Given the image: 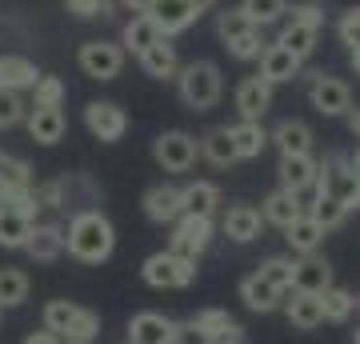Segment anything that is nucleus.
I'll return each mask as SVG.
<instances>
[{"label":"nucleus","mask_w":360,"mask_h":344,"mask_svg":"<svg viewBox=\"0 0 360 344\" xmlns=\"http://www.w3.org/2000/svg\"><path fill=\"white\" fill-rule=\"evenodd\" d=\"M348 160H352V172H356V177H360V148H356V153H352V156H348Z\"/></svg>","instance_id":"nucleus-56"},{"label":"nucleus","mask_w":360,"mask_h":344,"mask_svg":"<svg viewBox=\"0 0 360 344\" xmlns=\"http://www.w3.org/2000/svg\"><path fill=\"white\" fill-rule=\"evenodd\" d=\"M224 49H229L232 56H236V60H260L269 44L260 40V28H252V32H245L240 40H232V44H224Z\"/></svg>","instance_id":"nucleus-44"},{"label":"nucleus","mask_w":360,"mask_h":344,"mask_svg":"<svg viewBox=\"0 0 360 344\" xmlns=\"http://www.w3.org/2000/svg\"><path fill=\"white\" fill-rule=\"evenodd\" d=\"M120 4H124V8H132V13H148L156 0H120Z\"/></svg>","instance_id":"nucleus-53"},{"label":"nucleus","mask_w":360,"mask_h":344,"mask_svg":"<svg viewBox=\"0 0 360 344\" xmlns=\"http://www.w3.org/2000/svg\"><path fill=\"white\" fill-rule=\"evenodd\" d=\"M316 37H321V28H309V25H292V20H288V25L281 28V44L284 49H292L296 56H300V60H304V56H309L312 49H316Z\"/></svg>","instance_id":"nucleus-36"},{"label":"nucleus","mask_w":360,"mask_h":344,"mask_svg":"<svg viewBox=\"0 0 360 344\" xmlns=\"http://www.w3.org/2000/svg\"><path fill=\"white\" fill-rule=\"evenodd\" d=\"M321 180H324V192H328V196L345 200L348 208H360V177L352 172V160H345V156L328 160Z\"/></svg>","instance_id":"nucleus-11"},{"label":"nucleus","mask_w":360,"mask_h":344,"mask_svg":"<svg viewBox=\"0 0 360 344\" xmlns=\"http://www.w3.org/2000/svg\"><path fill=\"white\" fill-rule=\"evenodd\" d=\"M176 344H208V336L196 329L193 320H184V324H176Z\"/></svg>","instance_id":"nucleus-50"},{"label":"nucleus","mask_w":360,"mask_h":344,"mask_svg":"<svg viewBox=\"0 0 360 344\" xmlns=\"http://www.w3.org/2000/svg\"><path fill=\"white\" fill-rule=\"evenodd\" d=\"M232 141H236L240 160H257L272 136L264 132V125H260V120H236V125H232Z\"/></svg>","instance_id":"nucleus-30"},{"label":"nucleus","mask_w":360,"mask_h":344,"mask_svg":"<svg viewBox=\"0 0 360 344\" xmlns=\"http://www.w3.org/2000/svg\"><path fill=\"white\" fill-rule=\"evenodd\" d=\"M220 229H224V236L236 244H252L260 236V229H264V212L260 208H252V204H232L229 212H224V220H220Z\"/></svg>","instance_id":"nucleus-14"},{"label":"nucleus","mask_w":360,"mask_h":344,"mask_svg":"<svg viewBox=\"0 0 360 344\" xmlns=\"http://www.w3.org/2000/svg\"><path fill=\"white\" fill-rule=\"evenodd\" d=\"M144 217L153 220V224H176L184 217V189L176 184H153V189L144 192Z\"/></svg>","instance_id":"nucleus-10"},{"label":"nucleus","mask_w":360,"mask_h":344,"mask_svg":"<svg viewBox=\"0 0 360 344\" xmlns=\"http://www.w3.org/2000/svg\"><path fill=\"white\" fill-rule=\"evenodd\" d=\"M68 248V229H60V224H32V241H28L25 253L32 256V260H56V256Z\"/></svg>","instance_id":"nucleus-24"},{"label":"nucleus","mask_w":360,"mask_h":344,"mask_svg":"<svg viewBox=\"0 0 360 344\" xmlns=\"http://www.w3.org/2000/svg\"><path fill=\"white\" fill-rule=\"evenodd\" d=\"M25 344H65V336H56L52 329H40V332H28Z\"/></svg>","instance_id":"nucleus-52"},{"label":"nucleus","mask_w":360,"mask_h":344,"mask_svg":"<svg viewBox=\"0 0 360 344\" xmlns=\"http://www.w3.org/2000/svg\"><path fill=\"white\" fill-rule=\"evenodd\" d=\"M0 204L13 208V212H25L28 220H37V212L44 208L32 184H0Z\"/></svg>","instance_id":"nucleus-32"},{"label":"nucleus","mask_w":360,"mask_h":344,"mask_svg":"<svg viewBox=\"0 0 360 344\" xmlns=\"http://www.w3.org/2000/svg\"><path fill=\"white\" fill-rule=\"evenodd\" d=\"M193 8H196V16H200V13H208V8H217V0H193Z\"/></svg>","instance_id":"nucleus-55"},{"label":"nucleus","mask_w":360,"mask_h":344,"mask_svg":"<svg viewBox=\"0 0 360 344\" xmlns=\"http://www.w3.org/2000/svg\"><path fill=\"white\" fill-rule=\"evenodd\" d=\"M40 317H44V329H52L65 340H96V332H101V317L72 300H49Z\"/></svg>","instance_id":"nucleus-3"},{"label":"nucleus","mask_w":360,"mask_h":344,"mask_svg":"<svg viewBox=\"0 0 360 344\" xmlns=\"http://www.w3.org/2000/svg\"><path fill=\"white\" fill-rule=\"evenodd\" d=\"M288 20H292V25H309V28H324V8L316 4V0L292 4V8H288Z\"/></svg>","instance_id":"nucleus-46"},{"label":"nucleus","mask_w":360,"mask_h":344,"mask_svg":"<svg viewBox=\"0 0 360 344\" xmlns=\"http://www.w3.org/2000/svg\"><path fill=\"white\" fill-rule=\"evenodd\" d=\"M37 196H40V204L44 208H65V180H52V184H40L37 189Z\"/></svg>","instance_id":"nucleus-48"},{"label":"nucleus","mask_w":360,"mask_h":344,"mask_svg":"<svg viewBox=\"0 0 360 344\" xmlns=\"http://www.w3.org/2000/svg\"><path fill=\"white\" fill-rule=\"evenodd\" d=\"M356 344H360V332H356Z\"/></svg>","instance_id":"nucleus-61"},{"label":"nucleus","mask_w":360,"mask_h":344,"mask_svg":"<svg viewBox=\"0 0 360 344\" xmlns=\"http://www.w3.org/2000/svg\"><path fill=\"white\" fill-rule=\"evenodd\" d=\"M309 101L321 116H348L352 113V89H348L340 77H328V72H316V77H312Z\"/></svg>","instance_id":"nucleus-8"},{"label":"nucleus","mask_w":360,"mask_h":344,"mask_svg":"<svg viewBox=\"0 0 360 344\" xmlns=\"http://www.w3.org/2000/svg\"><path fill=\"white\" fill-rule=\"evenodd\" d=\"M208 241H212V217H193V212H184V217L172 224L168 253L188 256V260H200V253L208 248Z\"/></svg>","instance_id":"nucleus-7"},{"label":"nucleus","mask_w":360,"mask_h":344,"mask_svg":"<svg viewBox=\"0 0 360 344\" xmlns=\"http://www.w3.org/2000/svg\"><path fill=\"white\" fill-rule=\"evenodd\" d=\"M252 20H248L245 8H229V13H220L217 16V37L224 40V44H232V40H240L245 32H252Z\"/></svg>","instance_id":"nucleus-38"},{"label":"nucleus","mask_w":360,"mask_h":344,"mask_svg":"<svg viewBox=\"0 0 360 344\" xmlns=\"http://www.w3.org/2000/svg\"><path fill=\"white\" fill-rule=\"evenodd\" d=\"M28 300L25 268H0V308H20Z\"/></svg>","instance_id":"nucleus-33"},{"label":"nucleus","mask_w":360,"mask_h":344,"mask_svg":"<svg viewBox=\"0 0 360 344\" xmlns=\"http://www.w3.org/2000/svg\"><path fill=\"white\" fill-rule=\"evenodd\" d=\"M196 156H200V141L180 132V128H168V132H160L153 141V160L165 172H188L196 165Z\"/></svg>","instance_id":"nucleus-5"},{"label":"nucleus","mask_w":360,"mask_h":344,"mask_svg":"<svg viewBox=\"0 0 360 344\" xmlns=\"http://www.w3.org/2000/svg\"><path fill=\"white\" fill-rule=\"evenodd\" d=\"M352 68H356V72H360V49L352 52Z\"/></svg>","instance_id":"nucleus-57"},{"label":"nucleus","mask_w":360,"mask_h":344,"mask_svg":"<svg viewBox=\"0 0 360 344\" xmlns=\"http://www.w3.org/2000/svg\"><path fill=\"white\" fill-rule=\"evenodd\" d=\"M284 288H276L272 281H264L260 272H252V276H245L240 281V300H245L252 312H276V308L284 305Z\"/></svg>","instance_id":"nucleus-20"},{"label":"nucleus","mask_w":360,"mask_h":344,"mask_svg":"<svg viewBox=\"0 0 360 344\" xmlns=\"http://www.w3.org/2000/svg\"><path fill=\"white\" fill-rule=\"evenodd\" d=\"M193 324L200 332H205L208 340H212V336H217V332H224V329H232V324H236V320L229 317V312H224V308H200V312H196L193 317Z\"/></svg>","instance_id":"nucleus-43"},{"label":"nucleus","mask_w":360,"mask_h":344,"mask_svg":"<svg viewBox=\"0 0 360 344\" xmlns=\"http://www.w3.org/2000/svg\"><path fill=\"white\" fill-rule=\"evenodd\" d=\"M300 56H296L292 49H284L281 40L276 44H269L264 49V56H260V77L269 80V84H288V80L300 77Z\"/></svg>","instance_id":"nucleus-16"},{"label":"nucleus","mask_w":360,"mask_h":344,"mask_svg":"<svg viewBox=\"0 0 360 344\" xmlns=\"http://www.w3.org/2000/svg\"><path fill=\"white\" fill-rule=\"evenodd\" d=\"M65 108H32L28 113V136L37 144H56L65 136Z\"/></svg>","instance_id":"nucleus-27"},{"label":"nucleus","mask_w":360,"mask_h":344,"mask_svg":"<svg viewBox=\"0 0 360 344\" xmlns=\"http://www.w3.org/2000/svg\"><path fill=\"white\" fill-rule=\"evenodd\" d=\"M348 128H352V136L360 141V108H352V113H348Z\"/></svg>","instance_id":"nucleus-54"},{"label":"nucleus","mask_w":360,"mask_h":344,"mask_svg":"<svg viewBox=\"0 0 360 344\" xmlns=\"http://www.w3.org/2000/svg\"><path fill=\"white\" fill-rule=\"evenodd\" d=\"M32 113L25 101H20V92H0V128H13L20 125L25 116Z\"/></svg>","instance_id":"nucleus-45"},{"label":"nucleus","mask_w":360,"mask_h":344,"mask_svg":"<svg viewBox=\"0 0 360 344\" xmlns=\"http://www.w3.org/2000/svg\"><path fill=\"white\" fill-rule=\"evenodd\" d=\"M0 184H32L28 160H20L13 153H0Z\"/></svg>","instance_id":"nucleus-42"},{"label":"nucleus","mask_w":360,"mask_h":344,"mask_svg":"<svg viewBox=\"0 0 360 344\" xmlns=\"http://www.w3.org/2000/svg\"><path fill=\"white\" fill-rule=\"evenodd\" d=\"M356 312H360V296H356Z\"/></svg>","instance_id":"nucleus-60"},{"label":"nucleus","mask_w":360,"mask_h":344,"mask_svg":"<svg viewBox=\"0 0 360 344\" xmlns=\"http://www.w3.org/2000/svg\"><path fill=\"white\" fill-rule=\"evenodd\" d=\"M272 144L281 148V156H304L312 153V128L304 120H281L272 128Z\"/></svg>","instance_id":"nucleus-26"},{"label":"nucleus","mask_w":360,"mask_h":344,"mask_svg":"<svg viewBox=\"0 0 360 344\" xmlns=\"http://www.w3.org/2000/svg\"><path fill=\"white\" fill-rule=\"evenodd\" d=\"M284 241H288V248H292L296 256H312L324 241V224L312 217V212H304L300 220H292V224L284 229Z\"/></svg>","instance_id":"nucleus-25"},{"label":"nucleus","mask_w":360,"mask_h":344,"mask_svg":"<svg viewBox=\"0 0 360 344\" xmlns=\"http://www.w3.org/2000/svg\"><path fill=\"white\" fill-rule=\"evenodd\" d=\"M240 8L248 13V20L257 28H269L288 16V0H240Z\"/></svg>","instance_id":"nucleus-35"},{"label":"nucleus","mask_w":360,"mask_h":344,"mask_svg":"<svg viewBox=\"0 0 360 344\" xmlns=\"http://www.w3.org/2000/svg\"><path fill=\"white\" fill-rule=\"evenodd\" d=\"M4 212H8V208H4V204H0V220H4Z\"/></svg>","instance_id":"nucleus-59"},{"label":"nucleus","mask_w":360,"mask_h":344,"mask_svg":"<svg viewBox=\"0 0 360 344\" xmlns=\"http://www.w3.org/2000/svg\"><path fill=\"white\" fill-rule=\"evenodd\" d=\"M65 104V80L60 77H40L32 89V108H60Z\"/></svg>","instance_id":"nucleus-41"},{"label":"nucleus","mask_w":360,"mask_h":344,"mask_svg":"<svg viewBox=\"0 0 360 344\" xmlns=\"http://www.w3.org/2000/svg\"><path fill=\"white\" fill-rule=\"evenodd\" d=\"M272 89L276 84H269L260 72L240 80L236 84V113H240V120H264V113L272 108Z\"/></svg>","instance_id":"nucleus-13"},{"label":"nucleus","mask_w":360,"mask_h":344,"mask_svg":"<svg viewBox=\"0 0 360 344\" xmlns=\"http://www.w3.org/2000/svg\"><path fill=\"white\" fill-rule=\"evenodd\" d=\"M217 208H220V189L212 180L184 184V212H193V217H217Z\"/></svg>","instance_id":"nucleus-31"},{"label":"nucleus","mask_w":360,"mask_h":344,"mask_svg":"<svg viewBox=\"0 0 360 344\" xmlns=\"http://www.w3.org/2000/svg\"><path fill=\"white\" fill-rule=\"evenodd\" d=\"M321 160L312 153H304V156H281V165H276V172H281V189H288V192H304V189H312L316 180H321Z\"/></svg>","instance_id":"nucleus-15"},{"label":"nucleus","mask_w":360,"mask_h":344,"mask_svg":"<svg viewBox=\"0 0 360 344\" xmlns=\"http://www.w3.org/2000/svg\"><path fill=\"white\" fill-rule=\"evenodd\" d=\"M208 344H245V329L240 324H232V329H224V332H217Z\"/></svg>","instance_id":"nucleus-51"},{"label":"nucleus","mask_w":360,"mask_h":344,"mask_svg":"<svg viewBox=\"0 0 360 344\" xmlns=\"http://www.w3.org/2000/svg\"><path fill=\"white\" fill-rule=\"evenodd\" d=\"M336 32H340V40H345L348 49L356 52V49H360V8H348V13L340 16Z\"/></svg>","instance_id":"nucleus-47"},{"label":"nucleus","mask_w":360,"mask_h":344,"mask_svg":"<svg viewBox=\"0 0 360 344\" xmlns=\"http://www.w3.org/2000/svg\"><path fill=\"white\" fill-rule=\"evenodd\" d=\"M116 248V232L112 220L96 212V208H84L68 220V256H77L80 265H104Z\"/></svg>","instance_id":"nucleus-1"},{"label":"nucleus","mask_w":360,"mask_h":344,"mask_svg":"<svg viewBox=\"0 0 360 344\" xmlns=\"http://www.w3.org/2000/svg\"><path fill=\"white\" fill-rule=\"evenodd\" d=\"M176 89H180V101L188 104L193 113H205V108H212V104L220 101L224 77H220V68L212 60H193V64L180 68Z\"/></svg>","instance_id":"nucleus-2"},{"label":"nucleus","mask_w":360,"mask_h":344,"mask_svg":"<svg viewBox=\"0 0 360 344\" xmlns=\"http://www.w3.org/2000/svg\"><path fill=\"white\" fill-rule=\"evenodd\" d=\"M148 13H153V20L160 25V32H165V37H176V32H184V28L196 20L193 0H156Z\"/></svg>","instance_id":"nucleus-23"},{"label":"nucleus","mask_w":360,"mask_h":344,"mask_svg":"<svg viewBox=\"0 0 360 344\" xmlns=\"http://www.w3.org/2000/svg\"><path fill=\"white\" fill-rule=\"evenodd\" d=\"M37 84H40V72L28 56H16V52L0 56V92H25V89H37Z\"/></svg>","instance_id":"nucleus-18"},{"label":"nucleus","mask_w":360,"mask_h":344,"mask_svg":"<svg viewBox=\"0 0 360 344\" xmlns=\"http://www.w3.org/2000/svg\"><path fill=\"white\" fill-rule=\"evenodd\" d=\"M129 344H176V320L165 312H136L129 320Z\"/></svg>","instance_id":"nucleus-12"},{"label":"nucleus","mask_w":360,"mask_h":344,"mask_svg":"<svg viewBox=\"0 0 360 344\" xmlns=\"http://www.w3.org/2000/svg\"><path fill=\"white\" fill-rule=\"evenodd\" d=\"M333 288V268H328V260L324 256H300L296 260V276H292V293H316L324 296Z\"/></svg>","instance_id":"nucleus-17"},{"label":"nucleus","mask_w":360,"mask_h":344,"mask_svg":"<svg viewBox=\"0 0 360 344\" xmlns=\"http://www.w3.org/2000/svg\"><path fill=\"white\" fill-rule=\"evenodd\" d=\"M80 72L92 80H116L120 68H124V44H112V40H84L77 52Z\"/></svg>","instance_id":"nucleus-6"},{"label":"nucleus","mask_w":360,"mask_h":344,"mask_svg":"<svg viewBox=\"0 0 360 344\" xmlns=\"http://www.w3.org/2000/svg\"><path fill=\"white\" fill-rule=\"evenodd\" d=\"M141 68L148 72L153 80H176L180 77V60H176V49L168 44V37L160 40V44H153V49L141 56Z\"/></svg>","instance_id":"nucleus-29"},{"label":"nucleus","mask_w":360,"mask_h":344,"mask_svg":"<svg viewBox=\"0 0 360 344\" xmlns=\"http://www.w3.org/2000/svg\"><path fill=\"white\" fill-rule=\"evenodd\" d=\"M65 344H92V340H65Z\"/></svg>","instance_id":"nucleus-58"},{"label":"nucleus","mask_w":360,"mask_h":344,"mask_svg":"<svg viewBox=\"0 0 360 344\" xmlns=\"http://www.w3.org/2000/svg\"><path fill=\"white\" fill-rule=\"evenodd\" d=\"M141 276L144 284H153V288H188L196 281V260L188 256H176V253H153L148 260L141 265Z\"/></svg>","instance_id":"nucleus-4"},{"label":"nucleus","mask_w":360,"mask_h":344,"mask_svg":"<svg viewBox=\"0 0 360 344\" xmlns=\"http://www.w3.org/2000/svg\"><path fill=\"white\" fill-rule=\"evenodd\" d=\"M348 212H352V208H348L345 200H336V196H328V192H324L321 200L312 204V217H316V220L324 224V232H328V229H336V224H345V217H348Z\"/></svg>","instance_id":"nucleus-40"},{"label":"nucleus","mask_w":360,"mask_h":344,"mask_svg":"<svg viewBox=\"0 0 360 344\" xmlns=\"http://www.w3.org/2000/svg\"><path fill=\"white\" fill-rule=\"evenodd\" d=\"M264 281H272L276 288H284V293H292V276H296V260H288V256H269L264 265L257 268Z\"/></svg>","instance_id":"nucleus-39"},{"label":"nucleus","mask_w":360,"mask_h":344,"mask_svg":"<svg viewBox=\"0 0 360 344\" xmlns=\"http://www.w3.org/2000/svg\"><path fill=\"white\" fill-rule=\"evenodd\" d=\"M352 312H356V296L348 293V288H340V284H333V288L324 293V320H333V324H345Z\"/></svg>","instance_id":"nucleus-37"},{"label":"nucleus","mask_w":360,"mask_h":344,"mask_svg":"<svg viewBox=\"0 0 360 344\" xmlns=\"http://www.w3.org/2000/svg\"><path fill=\"white\" fill-rule=\"evenodd\" d=\"M260 212H264V224H276V229L284 232L288 224H292V220L304 217V204H300V196H296V192L276 189V192H269V196H264Z\"/></svg>","instance_id":"nucleus-21"},{"label":"nucleus","mask_w":360,"mask_h":344,"mask_svg":"<svg viewBox=\"0 0 360 344\" xmlns=\"http://www.w3.org/2000/svg\"><path fill=\"white\" fill-rule=\"evenodd\" d=\"M32 224L37 220H28L25 212H4V220H0V244L4 248H28V241H32Z\"/></svg>","instance_id":"nucleus-34"},{"label":"nucleus","mask_w":360,"mask_h":344,"mask_svg":"<svg viewBox=\"0 0 360 344\" xmlns=\"http://www.w3.org/2000/svg\"><path fill=\"white\" fill-rule=\"evenodd\" d=\"M68 13L80 16V20H92V16H104V0H65Z\"/></svg>","instance_id":"nucleus-49"},{"label":"nucleus","mask_w":360,"mask_h":344,"mask_svg":"<svg viewBox=\"0 0 360 344\" xmlns=\"http://www.w3.org/2000/svg\"><path fill=\"white\" fill-rule=\"evenodd\" d=\"M284 317H288V324H296L300 332H312L316 324H324V296L292 293V300H284Z\"/></svg>","instance_id":"nucleus-22"},{"label":"nucleus","mask_w":360,"mask_h":344,"mask_svg":"<svg viewBox=\"0 0 360 344\" xmlns=\"http://www.w3.org/2000/svg\"><path fill=\"white\" fill-rule=\"evenodd\" d=\"M200 156H205L212 168H232L240 160L236 153V141H232V128H212L205 141H200Z\"/></svg>","instance_id":"nucleus-28"},{"label":"nucleus","mask_w":360,"mask_h":344,"mask_svg":"<svg viewBox=\"0 0 360 344\" xmlns=\"http://www.w3.org/2000/svg\"><path fill=\"white\" fill-rule=\"evenodd\" d=\"M0 312H4V308H0Z\"/></svg>","instance_id":"nucleus-62"},{"label":"nucleus","mask_w":360,"mask_h":344,"mask_svg":"<svg viewBox=\"0 0 360 344\" xmlns=\"http://www.w3.org/2000/svg\"><path fill=\"white\" fill-rule=\"evenodd\" d=\"M165 40V32H160V25L153 20V13H136L124 25V37H120V44H124V52H132L136 60H141L144 52L153 49V44H160Z\"/></svg>","instance_id":"nucleus-19"},{"label":"nucleus","mask_w":360,"mask_h":344,"mask_svg":"<svg viewBox=\"0 0 360 344\" xmlns=\"http://www.w3.org/2000/svg\"><path fill=\"white\" fill-rule=\"evenodd\" d=\"M84 125H89V132L96 136V141H120L124 132H129V113L120 108V104L112 101H92L89 108H84Z\"/></svg>","instance_id":"nucleus-9"}]
</instances>
